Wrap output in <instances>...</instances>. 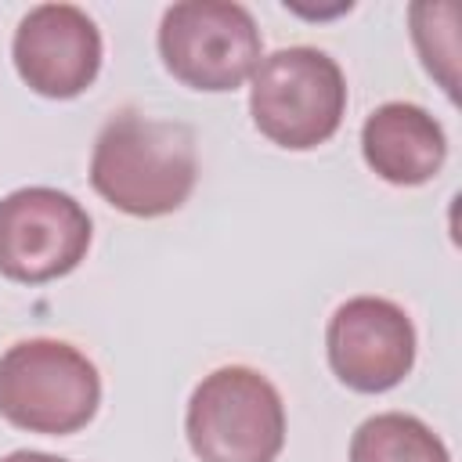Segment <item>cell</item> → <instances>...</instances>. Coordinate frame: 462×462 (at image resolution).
Returning a JSON list of instances; mask_svg holds the SVG:
<instances>
[{"instance_id": "cell-2", "label": "cell", "mask_w": 462, "mask_h": 462, "mask_svg": "<svg viewBox=\"0 0 462 462\" xmlns=\"http://www.w3.org/2000/svg\"><path fill=\"white\" fill-rule=\"evenodd\" d=\"M101 404L94 361L61 339H22L0 354V415L29 433L83 430Z\"/></svg>"}, {"instance_id": "cell-1", "label": "cell", "mask_w": 462, "mask_h": 462, "mask_svg": "<svg viewBox=\"0 0 462 462\" xmlns=\"http://www.w3.org/2000/svg\"><path fill=\"white\" fill-rule=\"evenodd\" d=\"M195 177V134L184 123L119 112L94 141L90 184L119 213L166 217L188 202Z\"/></svg>"}, {"instance_id": "cell-3", "label": "cell", "mask_w": 462, "mask_h": 462, "mask_svg": "<svg viewBox=\"0 0 462 462\" xmlns=\"http://www.w3.org/2000/svg\"><path fill=\"white\" fill-rule=\"evenodd\" d=\"M346 112V79L336 58L318 47H282L260 58L249 87V116L256 130L289 148L325 144Z\"/></svg>"}, {"instance_id": "cell-4", "label": "cell", "mask_w": 462, "mask_h": 462, "mask_svg": "<svg viewBox=\"0 0 462 462\" xmlns=\"http://www.w3.org/2000/svg\"><path fill=\"white\" fill-rule=\"evenodd\" d=\"M199 462H274L285 444V404L267 375L245 365L209 372L184 415Z\"/></svg>"}, {"instance_id": "cell-11", "label": "cell", "mask_w": 462, "mask_h": 462, "mask_svg": "<svg viewBox=\"0 0 462 462\" xmlns=\"http://www.w3.org/2000/svg\"><path fill=\"white\" fill-rule=\"evenodd\" d=\"M0 462H69V458H58V455H47V451H11Z\"/></svg>"}, {"instance_id": "cell-9", "label": "cell", "mask_w": 462, "mask_h": 462, "mask_svg": "<svg viewBox=\"0 0 462 462\" xmlns=\"http://www.w3.org/2000/svg\"><path fill=\"white\" fill-rule=\"evenodd\" d=\"M361 152L375 177L397 188L426 184L448 159L444 126L411 101H386L361 126Z\"/></svg>"}, {"instance_id": "cell-6", "label": "cell", "mask_w": 462, "mask_h": 462, "mask_svg": "<svg viewBox=\"0 0 462 462\" xmlns=\"http://www.w3.org/2000/svg\"><path fill=\"white\" fill-rule=\"evenodd\" d=\"M90 249L87 209L58 188H18L0 199V274L43 285L79 267Z\"/></svg>"}, {"instance_id": "cell-5", "label": "cell", "mask_w": 462, "mask_h": 462, "mask_svg": "<svg viewBox=\"0 0 462 462\" xmlns=\"http://www.w3.org/2000/svg\"><path fill=\"white\" fill-rule=\"evenodd\" d=\"M260 29L235 0H184L159 22V54L173 79L195 90H238L260 65Z\"/></svg>"}, {"instance_id": "cell-7", "label": "cell", "mask_w": 462, "mask_h": 462, "mask_svg": "<svg viewBox=\"0 0 462 462\" xmlns=\"http://www.w3.org/2000/svg\"><path fill=\"white\" fill-rule=\"evenodd\" d=\"M325 350L343 386L357 393H383L415 365V325L393 300L354 296L328 318Z\"/></svg>"}, {"instance_id": "cell-10", "label": "cell", "mask_w": 462, "mask_h": 462, "mask_svg": "<svg viewBox=\"0 0 462 462\" xmlns=\"http://www.w3.org/2000/svg\"><path fill=\"white\" fill-rule=\"evenodd\" d=\"M350 462H451V455L422 419L383 411L354 430Z\"/></svg>"}, {"instance_id": "cell-8", "label": "cell", "mask_w": 462, "mask_h": 462, "mask_svg": "<svg viewBox=\"0 0 462 462\" xmlns=\"http://www.w3.org/2000/svg\"><path fill=\"white\" fill-rule=\"evenodd\" d=\"M11 58L29 90L76 97L97 79L101 32L76 4H36L14 29Z\"/></svg>"}]
</instances>
